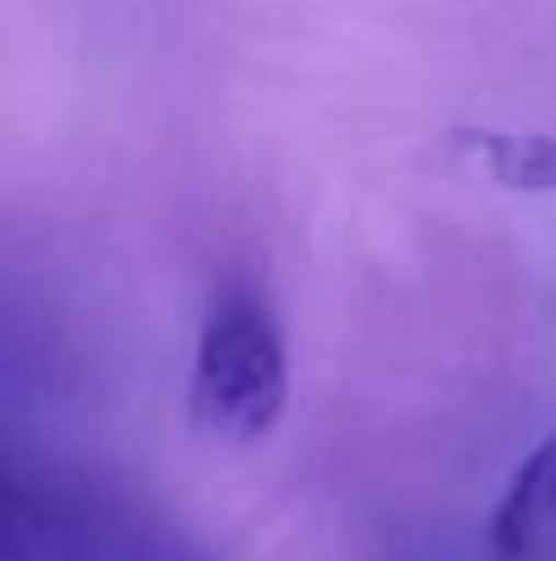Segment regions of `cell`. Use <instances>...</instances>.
Masks as SVG:
<instances>
[{
  "label": "cell",
  "mask_w": 556,
  "mask_h": 561,
  "mask_svg": "<svg viewBox=\"0 0 556 561\" xmlns=\"http://www.w3.org/2000/svg\"><path fill=\"white\" fill-rule=\"evenodd\" d=\"M290 403L284 328L257 284H224L196 328V355L185 381L191 425L213 442H262Z\"/></svg>",
  "instance_id": "7a4b0ae2"
},
{
  "label": "cell",
  "mask_w": 556,
  "mask_h": 561,
  "mask_svg": "<svg viewBox=\"0 0 556 561\" xmlns=\"http://www.w3.org/2000/svg\"><path fill=\"white\" fill-rule=\"evenodd\" d=\"M447 148L464 153V164H475L480 175H491L508 191H556V137L541 131H480V126H458L447 137Z\"/></svg>",
  "instance_id": "277c9868"
},
{
  "label": "cell",
  "mask_w": 556,
  "mask_h": 561,
  "mask_svg": "<svg viewBox=\"0 0 556 561\" xmlns=\"http://www.w3.org/2000/svg\"><path fill=\"white\" fill-rule=\"evenodd\" d=\"M0 561H218L137 491L60 458L5 453Z\"/></svg>",
  "instance_id": "6da1fadb"
},
{
  "label": "cell",
  "mask_w": 556,
  "mask_h": 561,
  "mask_svg": "<svg viewBox=\"0 0 556 561\" xmlns=\"http://www.w3.org/2000/svg\"><path fill=\"white\" fill-rule=\"evenodd\" d=\"M556 546V431L535 442L519 469L508 474L491 524H486V551L491 561H546Z\"/></svg>",
  "instance_id": "3957f363"
}]
</instances>
